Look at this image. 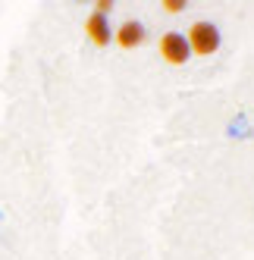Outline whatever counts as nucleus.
<instances>
[{
	"label": "nucleus",
	"mask_w": 254,
	"mask_h": 260,
	"mask_svg": "<svg viewBox=\"0 0 254 260\" xmlns=\"http://www.w3.org/2000/svg\"><path fill=\"white\" fill-rule=\"evenodd\" d=\"M182 38L188 44V53H195V57H210V53L220 50V28L213 22H204V19L192 22Z\"/></svg>",
	"instance_id": "nucleus-1"
},
{
	"label": "nucleus",
	"mask_w": 254,
	"mask_h": 260,
	"mask_svg": "<svg viewBox=\"0 0 254 260\" xmlns=\"http://www.w3.org/2000/svg\"><path fill=\"white\" fill-rule=\"evenodd\" d=\"M157 50H160V57L167 60L170 66H182V63H188V44H185V38L179 31H167V35H160V41H157Z\"/></svg>",
	"instance_id": "nucleus-2"
},
{
	"label": "nucleus",
	"mask_w": 254,
	"mask_h": 260,
	"mask_svg": "<svg viewBox=\"0 0 254 260\" xmlns=\"http://www.w3.org/2000/svg\"><path fill=\"white\" fill-rule=\"evenodd\" d=\"M144 38H148V31H144V25L138 19H125L116 31H113V41L122 47V50H135L144 44Z\"/></svg>",
	"instance_id": "nucleus-3"
},
{
	"label": "nucleus",
	"mask_w": 254,
	"mask_h": 260,
	"mask_svg": "<svg viewBox=\"0 0 254 260\" xmlns=\"http://www.w3.org/2000/svg\"><path fill=\"white\" fill-rule=\"evenodd\" d=\"M85 31H88V38H91V44H98V47H107V44L113 41V28L107 25V16L91 13L85 19Z\"/></svg>",
	"instance_id": "nucleus-4"
},
{
	"label": "nucleus",
	"mask_w": 254,
	"mask_h": 260,
	"mask_svg": "<svg viewBox=\"0 0 254 260\" xmlns=\"http://www.w3.org/2000/svg\"><path fill=\"white\" fill-rule=\"evenodd\" d=\"M163 10H167V13H182L188 4H185V0H163V4H160Z\"/></svg>",
	"instance_id": "nucleus-5"
},
{
	"label": "nucleus",
	"mask_w": 254,
	"mask_h": 260,
	"mask_svg": "<svg viewBox=\"0 0 254 260\" xmlns=\"http://www.w3.org/2000/svg\"><path fill=\"white\" fill-rule=\"evenodd\" d=\"M116 4H113V0H98V4H94V13L98 16H107V13H110Z\"/></svg>",
	"instance_id": "nucleus-6"
}]
</instances>
